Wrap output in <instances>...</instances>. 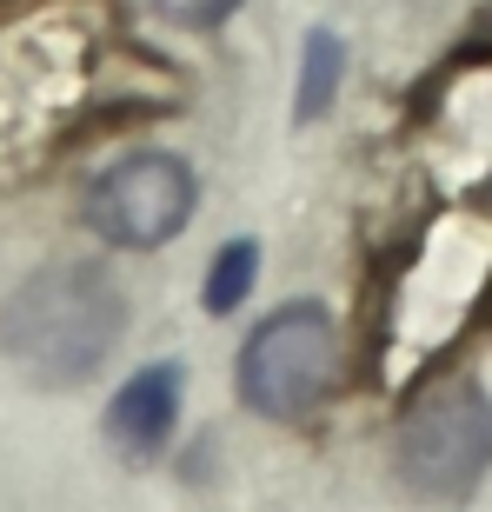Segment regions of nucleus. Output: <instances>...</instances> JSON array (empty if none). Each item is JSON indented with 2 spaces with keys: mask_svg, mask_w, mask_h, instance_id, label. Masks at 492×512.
<instances>
[{
  "mask_svg": "<svg viewBox=\"0 0 492 512\" xmlns=\"http://www.w3.org/2000/svg\"><path fill=\"white\" fill-rule=\"evenodd\" d=\"M399 473L413 493L453 499L492 466V399L479 386H439L399 426Z\"/></svg>",
  "mask_w": 492,
  "mask_h": 512,
  "instance_id": "7ed1b4c3",
  "label": "nucleus"
},
{
  "mask_svg": "<svg viewBox=\"0 0 492 512\" xmlns=\"http://www.w3.org/2000/svg\"><path fill=\"white\" fill-rule=\"evenodd\" d=\"M120 326H127V306H120V286L87 260L67 266H40L34 280L7 300V320H0V346L7 360L40 386H80L94 380L100 360L114 353Z\"/></svg>",
  "mask_w": 492,
  "mask_h": 512,
  "instance_id": "f257e3e1",
  "label": "nucleus"
},
{
  "mask_svg": "<svg viewBox=\"0 0 492 512\" xmlns=\"http://www.w3.org/2000/svg\"><path fill=\"white\" fill-rule=\"evenodd\" d=\"M340 40L326 34H313L306 40V67H300V120H320L326 114V100H333V87H340Z\"/></svg>",
  "mask_w": 492,
  "mask_h": 512,
  "instance_id": "0eeeda50",
  "label": "nucleus"
},
{
  "mask_svg": "<svg viewBox=\"0 0 492 512\" xmlns=\"http://www.w3.org/2000/svg\"><path fill=\"white\" fill-rule=\"evenodd\" d=\"M173 413H180V366H147V373H133L114 393L107 433H114L127 453H160L167 433H173Z\"/></svg>",
  "mask_w": 492,
  "mask_h": 512,
  "instance_id": "39448f33",
  "label": "nucleus"
},
{
  "mask_svg": "<svg viewBox=\"0 0 492 512\" xmlns=\"http://www.w3.org/2000/svg\"><path fill=\"white\" fill-rule=\"evenodd\" d=\"M253 273H260V247L253 240H227L220 260L207 266V313H233L253 293Z\"/></svg>",
  "mask_w": 492,
  "mask_h": 512,
  "instance_id": "423d86ee",
  "label": "nucleus"
},
{
  "mask_svg": "<svg viewBox=\"0 0 492 512\" xmlns=\"http://www.w3.org/2000/svg\"><path fill=\"white\" fill-rule=\"evenodd\" d=\"M340 380V326L320 300H293L253 326L240 353V399L266 419L313 413Z\"/></svg>",
  "mask_w": 492,
  "mask_h": 512,
  "instance_id": "f03ea898",
  "label": "nucleus"
},
{
  "mask_svg": "<svg viewBox=\"0 0 492 512\" xmlns=\"http://www.w3.org/2000/svg\"><path fill=\"white\" fill-rule=\"evenodd\" d=\"M187 220H193V173L173 153H127L87 193V227L107 247H160Z\"/></svg>",
  "mask_w": 492,
  "mask_h": 512,
  "instance_id": "20e7f679",
  "label": "nucleus"
},
{
  "mask_svg": "<svg viewBox=\"0 0 492 512\" xmlns=\"http://www.w3.org/2000/svg\"><path fill=\"white\" fill-rule=\"evenodd\" d=\"M173 27H220V20L240 7V0H153Z\"/></svg>",
  "mask_w": 492,
  "mask_h": 512,
  "instance_id": "6e6552de",
  "label": "nucleus"
}]
</instances>
